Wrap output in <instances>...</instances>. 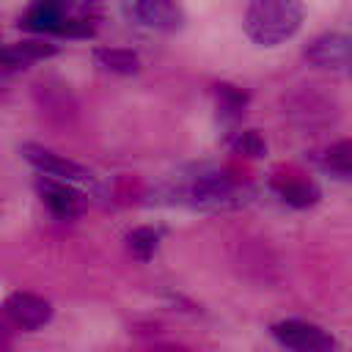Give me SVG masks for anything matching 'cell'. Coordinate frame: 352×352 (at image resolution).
Listing matches in <instances>:
<instances>
[{"label": "cell", "mask_w": 352, "mask_h": 352, "mask_svg": "<svg viewBox=\"0 0 352 352\" xmlns=\"http://www.w3.org/2000/svg\"><path fill=\"white\" fill-rule=\"evenodd\" d=\"M302 19V0H250L245 11V33L258 47H275L292 38Z\"/></svg>", "instance_id": "1"}, {"label": "cell", "mask_w": 352, "mask_h": 352, "mask_svg": "<svg viewBox=\"0 0 352 352\" xmlns=\"http://www.w3.org/2000/svg\"><path fill=\"white\" fill-rule=\"evenodd\" d=\"M272 338L289 352H333L336 338L305 319H280L272 324Z\"/></svg>", "instance_id": "2"}, {"label": "cell", "mask_w": 352, "mask_h": 352, "mask_svg": "<svg viewBox=\"0 0 352 352\" xmlns=\"http://www.w3.org/2000/svg\"><path fill=\"white\" fill-rule=\"evenodd\" d=\"M19 154L38 170V176L60 179V182H69V184H74V182H88V179H91V173H88L80 162H74V160H69V157H63V154H58V151H52V148H44V146H38V143H22Z\"/></svg>", "instance_id": "3"}, {"label": "cell", "mask_w": 352, "mask_h": 352, "mask_svg": "<svg viewBox=\"0 0 352 352\" xmlns=\"http://www.w3.org/2000/svg\"><path fill=\"white\" fill-rule=\"evenodd\" d=\"M36 192L38 198L47 204V209L58 217V220H74L82 206L85 198L80 190H74V184L60 182V179H50V176H38L36 179Z\"/></svg>", "instance_id": "4"}, {"label": "cell", "mask_w": 352, "mask_h": 352, "mask_svg": "<svg viewBox=\"0 0 352 352\" xmlns=\"http://www.w3.org/2000/svg\"><path fill=\"white\" fill-rule=\"evenodd\" d=\"M239 187L226 173H201L187 187V201L195 206H228L236 204Z\"/></svg>", "instance_id": "5"}, {"label": "cell", "mask_w": 352, "mask_h": 352, "mask_svg": "<svg viewBox=\"0 0 352 352\" xmlns=\"http://www.w3.org/2000/svg\"><path fill=\"white\" fill-rule=\"evenodd\" d=\"M6 316L22 330H38L52 319V305L33 292H11L6 297Z\"/></svg>", "instance_id": "6"}, {"label": "cell", "mask_w": 352, "mask_h": 352, "mask_svg": "<svg viewBox=\"0 0 352 352\" xmlns=\"http://www.w3.org/2000/svg\"><path fill=\"white\" fill-rule=\"evenodd\" d=\"M132 16L151 30L176 33L184 28V11L176 0H132Z\"/></svg>", "instance_id": "7"}, {"label": "cell", "mask_w": 352, "mask_h": 352, "mask_svg": "<svg viewBox=\"0 0 352 352\" xmlns=\"http://www.w3.org/2000/svg\"><path fill=\"white\" fill-rule=\"evenodd\" d=\"M302 58L319 69H346L349 66V36L322 33L302 50Z\"/></svg>", "instance_id": "8"}, {"label": "cell", "mask_w": 352, "mask_h": 352, "mask_svg": "<svg viewBox=\"0 0 352 352\" xmlns=\"http://www.w3.org/2000/svg\"><path fill=\"white\" fill-rule=\"evenodd\" d=\"M66 16L69 14L63 0H30L25 14L19 16V25L33 33H60Z\"/></svg>", "instance_id": "9"}, {"label": "cell", "mask_w": 352, "mask_h": 352, "mask_svg": "<svg viewBox=\"0 0 352 352\" xmlns=\"http://www.w3.org/2000/svg\"><path fill=\"white\" fill-rule=\"evenodd\" d=\"M272 192H275L283 204H289V206H294V209L314 206V204L322 198L319 187H316L311 179H305V176H278V179H272Z\"/></svg>", "instance_id": "10"}, {"label": "cell", "mask_w": 352, "mask_h": 352, "mask_svg": "<svg viewBox=\"0 0 352 352\" xmlns=\"http://www.w3.org/2000/svg\"><path fill=\"white\" fill-rule=\"evenodd\" d=\"M55 50H58L55 44H44V41H16V44L0 47V63L16 74V72L28 69L30 63L55 55Z\"/></svg>", "instance_id": "11"}, {"label": "cell", "mask_w": 352, "mask_h": 352, "mask_svg": "<svg viewBox=\"0 0 352 352\" xmlns=\"http://www.w3.org/2000/svg\"><path fill=\"white\" fill-rule=\"evenodd\" d=\"M96 66L113 74H135L140 69V55L126 47H96L94 50Z\"/></svg>", "instance_id": "12"}, {"label": "cell", "mask_w": 352, "mask_h": 352, "mask_svg": "<svg viewBox=\"0 0 352 352\" xmlns=\"http://www.w3.org/2000/svg\"><path fill=\"white\" fill-rule=\"evenodd\" d=\"M214 99H217V113L223 121H236L242 118L245 107H248V91H242L239 85L231 82H217L214 85Z\"/></svg>", "instance_id": "13"}, {"label": "cell", "mask_w": 352, "mask_h": 352, "mask_svg": "<svg viewBox=\"0 0 352 352\" xmlns=\"http://www.w3.org/2000/svg\"><path fill=\"white\" fill-rule=\"evenodd\" d=\"M322 168L338 179H349L352 173V143L349 140H338L330 148H324V154L319 157Z\"/></svg>", "instance_id": "14"}, {"label": "cell", "mask_w": 352, "mask_h": 352, "mask_svg": "<svg viewBox=\"0 0 352 352\" xmlns=\"http://www.w3.org/2000/svg\"><path fill=\"white\" fill-rule=\"evenodd\" d=\"M124 242H126V250H129L138 261H148V258L154 256L157 245H160V231L151 228V226H138V228H132V231L124 236Z\"/></svg>", "instance_id": "15"}, {"label": "cell", "mask_w": 352, "mask_h": 352, "mask_svg": "<svg viewBox=\"0 0 352 352\" xmlns=\"http://www.w3.org/2000/svg\"><path fill=\"white\" fill-rule=\"evenodd\" d=\"M231 148L236 154H245V157H261L267 151V143L256 129H242L231 138Z\"/></svg>", "instance_id": "16"}, {"label": "cell", "mask_w": 352, "mask_h": 352, "mask_svg": "<svg viewBox=\"0 0 352 352\" xmlns=\"http://www.w3.org/2000/svg\"><path fill=\"white\" fill-rule=\"evenodd\" d=\"M11 344H14L11 327H8L6 316H0V352H11Z\"/></svg>", "instance_id": "17"}, {"label": "cell", "mask_w": 352, "mask_h": 352, "mask_svg": "<svg viewBox=\"0 0 352 352\" xmlns=\"http://www.w3.org/2000/svg\"><path fill=\"white\" fill-rule=\"evenodd\" d=\"M146 352H192V349H187V346H182V344H154V346H148Z\"/></svg>", "instance_id": "18"}, {"label": "cell", "mask_w": 352, "mask_h": 352, "mask_svg": "<svg viewBox=\"0 0 352 352\" xmlns=\"http://www.w3.org/2000/svg\"><path fill=\"white\" fill-rule=\"evenodd\" d=\"M11 77H14V72H11L8 66H3V63H0V99H3V94H6L8 82H11Z\"/></svg>", "instance_id": "19"}]
</instances>
